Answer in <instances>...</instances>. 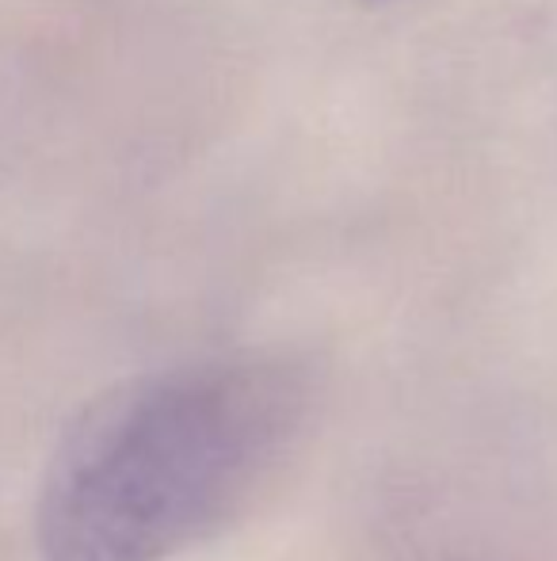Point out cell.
<instances>
[{
	"label": "cell",
	"mask_w": 557,
	"mask_h": 561,
	"mask_svg": "<svg viewBox=\"0 0 557 561\" xmlns=\"http://www.w3.org/2000/svg\"><path fill=\"white\" fill-rule=\"evenodd\" d=\"M302 416L290 375L210 363L149 375L77 416L38 493L43 561H169L256 493Z\"/></svg>",
	"instance_id": "6da1fadb"
}]
</instances>
